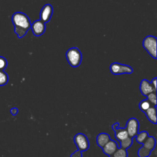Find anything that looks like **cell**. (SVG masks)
<instances>
[{
    "label": "cell",
    "mask_w": 157,
    "mask_h": 157,
    "mask_svg": "<svg viewBox=\"0 0 157 157\" xmlns=\"http://www.w3.org/2000/svg\"><path fill=\"white\" fill-rule=\"evenodd\" d=\"M139 126V122L135 118H131L127 121L125 128L128 132V136L130 137L133 138L137 134Z\"/></svg>",
    "instance_id": "obj_7"
},
{
    "label": "cell",
    "mask_w": 157,
    "mask_h": 157,
    "mask_svg": "<svg viewBox=\"0 0 157 157\" xmlns=\"http://www.w3.org/2000/svg\"><path fill=\"white\" fill-rule=\"evenodd\" d=\"M145 115L148 120L153 124H156L157 123V112H156V107L151 105L149 107L146 111L144 112Z\"/></svg>",
    "instance_id": "obj_13"
},
{
    "label": "cell",
    "mask_w": 157,
    "mask_h": 157,
    "mask_svg": "<svg viewBox=\"0 0 157 157\" xmlns=\"http://www.w3.org/2000/svg\"><path fill=\"white\" fill-rule=\"evenodd\" d=\"M8 75L4 71L0 70V86L5 85L8 82Z\"/></svg>",
    "instance_id": "obj_20"
},
{
    "label": "cell",
    "mask_w": 157,
    "mask_h": 157,
    "mask_svg": "<svg viewBox=\"0 0 157 157\" xmlns=\"http://www.w3.org/2000/svg\"><path fill=\"white\" fill-rule=\"evenodd\" d=\"M118 145L117 142L113 140H110L102 148L103 153L107 156H112L118 148Z\"/></svg>",
    "instance_id": "obj_12"
},
{
    "label": "cell",
    "mask_w": 157,
    "mask_h": 157,
    "mask_svg": "<svg viewBox=\"0 0 157 157\" xmlns=\"http://www.w3.org/2000/svg\"><path fill=\"white\" fill-rule=\"evenodd\" d=\"M110 71L114 75H120L124 74H131L133 69L128 65L122 64L119 63H113L110 66Z\"/></svg>",
    "instance_id": "obj_5"
},
{
    "label": "cell",
    "mask_w": 157,
    "mask_h": 157,
    "mask_svg": "<svg viewBox=\"0 0 157 157\" xmlns=\"http://www.w3.org/2000/svg\"><path fill=\"white\" fill-rule=\"evenodd\" d=\"M137 152L139 157H148L150 155V152L154 149L156 144L155 139L152 136H148L145 142L142 144Z\"/></svg>",
    "instance_id": "obj_3"
},
{
    "label": "cell",
    "mask_w": 157,
    "mask_h": 157,
    "mask_svg": "<svg viewBox=\"0 0 157 157\" xmlns=\"http://www.w3.org/2000/svg\"><path fill=\"white\" fill-rule=\"evenodd\" d=\"M139 89H140V93L145 96H146L148 94L151 92L156 91V90H155L154 87L152 86L151 83H150L146 79H143L141 80L140 83Z\"/></svg>",
    "instance_id": "obj_11"
},
{
    "label": "cell",
    "mask_w": 157,
    "mask_h": 157,
    "mask_svg": "<svg viewBox=\"0 0 157 157\" xmlns=\"http://www.w3.org/2000/svg\"><path fill=\"white\" fill-rule=\"evenodd\" d=\"M12 22L14 26V32L17 37L22 38L31 28V22L28 17L20 12H15L12 16Z\"/></svg>",
    "instance_id": "obj_1"
},
{
    "label": "cell",
    "mask_w": 157,
    "mask_h": 157,
    "mask_svg": "<svg viewBox=\"0 0 157 157\" xmlns=\"http://www.w3.org/2000/svg\"><path fill=\"white\" fill-rule=\"evenodd\" d=\"M31 28L33 34L35 36H40L44 34L45 31V25L41 20L34 21L31 25Z\"/></svg>",
    "instance_id": "obj_9"
},
{
    "label": "cell",
    "mask_w": 157,
    "mask_h": 157,
    "mask_svg": "<svg viewBox=\"0 0 157 157\" xmlns=\"http://www.w3.org/2000/svg\"><path fill=\"white\" fill-rule=\"evenodd\" d=\"M53 13V7L50 4L44 5L40 12V20L43 23H47L51 18Z\"/></svg>",
    "instance_id": "obj_8"
},
{
    "label": "cell",
    "mask_w": 157,
    "mask_h": 157,
    "mask_svg": "<svg viewBox=\"0 0 157 157\" xmlns=\"http://www.w3.org/2000/svg\"><path fill=\"white\" fill-rule=\"evenodd\" d=\"M151 105H152L150 104V102L147 100V99H144L140 102V103L139 104V107L142 112H144Z\"/></svg>",
    "instance_id": "obj_17"
},
{
    "label": "cell",
    "mask_w": 157,
    "mask_h": 157,
    "mask_svg": "<svg viewBox=\"0 0 157 157\" xmlns=\"http://www.w3.org/2000/svg\"><path fill=\"white\" fill-rule=\"evenodd\" d=\"M66 58L69 65L72 67H78L82 61V53L76 47L68 49L66 53Z\"/></svg>",
    "instance_id": "obj_2"
},
{
    "label": "cell",
    "mask_w": 157,
    "mask_h": 157,
    "mask_svg": "<svg viewBox=\"0 0 157 157\" xmlns=\"http://www.w3.org/2000/svg\"><path fill=\"white\" fill-rule=\"evenodd\" d=\"M110 140L109 135L105 132H101L96 137V143L101 148H102Z\"/></svg>",
    "instance_id": "obj_14"
},
{
    "label": "cell",
    "mask_w": 157,
    "mask_h": 157,
    "mask_svg": "<svg viewBox=\"0 0 157 157\" xmlns=\"http://www.w3.org/2000/svg\"><path fill=\"white\" fill-rule=\"evenodd\" d=\"M156 81H157L156 77H155L152 79V80L151 82V84L152 85V86L154 87L155 90H156Z\"/></svg>",
    "instance_id": "obj_23"
},
{
    "label": "cell",
    "mask_w": 157,
    "mask_h": 157,
    "mask_svg": "<svg viewBox=\"0 0 157 157\" xmlns=\"http://www.w3.org/2000/svg\"><path fill=\"white\" fill-rule=\"evenodd\" d=\"M142 45L148 54L154 59H156V37L147 36L144 38Z\"/></svg>",
    "instance_id": "obj_4"
},
{
    "label": "cell",
    "mask_w": 157,
    "mask_h": 157,
    "mask_svg": "<svg viewBox=\"0 0 157 157\" xmlns=\"http://www.w3.org/2000/svg\"><path fill=\"white\" fill-rule=\"evenodd\" d=\"M10 113H11L12 115L15 116V115H16L17 113H18V109H17V108H15V107H13V108H12V109H10Z\"/></svg>",
    "instance_id": "obj_24"
},
{
    "label": "cell",
    "mask_w": 157,
    "mask_h": 157,
    "mask_svg": "<svg viewBox=\"0 0 157 157\" xmlns=\"http://www.w3.org/2000/svg\"><path fill=\"white\" fill-rule=\"evenodd\" d=\"M7 62L6 58H4L3 56H0V70L4 71L7 67Z\"/></svg>",
    "instance_id": "obj_21"
},
{
    "label": "cell",
    "mask_w": 157,
    "mask_h": 157,
    "mask_svg": "<svg viewBox=\"0 0 157 157\" xmlns=\"http://www.w3.org/2000/svg\"><path fill=\"white\" fill-rule=\"evenodd\" d=\"M120 144V147L124 149H127L129 147H131V145L132 144V139L131 137H130L129 136L127 138L123 139V140H121L119 141Z\"/></svg>",
    "instance_id": "obj_16"
},
{
    "label": "cell",
    "mask_w": 157,
    "mask_h": 157,
    "mask_svg": "<svg viewBox=\"0 0 157 157\" xmlns=\"http://www.w3.org/2000/svg\"><path fill=\"white\" fill-rule=\"evenodd\" d=\"M74 141L78 150L80 151H86L89 148V142L88 138L82 133H78L75 135Z\"/></svg>",
    "instance_id": "obj_6"
},
{
    "label": "cell",
    "mask_w": 157,
    "mask_h": 157,
    "mask_svg": "<svg viewBox=\"0 0 157 157\" xmlns=\"http://www.w3.org/2000/svg\"><path fill=\"white\" fill-rule=\"evenodd\" d=\"M70 157H82V151L77 150L75 151L73 153H72Z\"/></svg>",
    "instance_id": "obj_22"
},
{
    "label": "cell",
    "mask_w": 157,
    "mask_h": 157,
    "mask_svg": "<svg viewBox=\"0 0 157 157\" xmlns=\"http://www.w3.org/2000/svg\"><path fill=\"white\" fill-rule=\"evenodd\" d=\"M148 136V133L145 131H143L137 133V134L135 137H136V141L139 144H142L145 142V140L147 139Z\"/></svg>",
    "instance_id": "obj_15"
},
{
    "label": "cell",
    "mask_w": 157,
    "mask_h": 157,
    "mask_svg": "<svg viewBox=\"0 0 157 157\" xmlns=\"http://www.w3.org/2000/svg\"><path fill=\"white\" fill-rule=\"evenodd\" d=\"M119 124H120L119 123L117 122L112 125V128L113 129V130L115 132V137L118 141H120L121 140H123V139L127 138L128 137H129L128 132L125 128H117V127L119 126Z\"/></svg>",
    "instance_id": "obj_10"
},
{
    "label": "cell",
    "mask_w": 157,
    "mask_h": 157,
    "mask_svg": "<svg viewBox=\"0 0 157 157\" xmlns=\"http://www.w3.org/2000/svg\"><path fill=\"white\" fill-rule=\"evenodd\" d=\"M146 97L152 105L156 107V91H153L148 94Z\"/></svg>",
    "instance_id": "obj_18"
},
{
    "label": "cell",
    "mask_w": 157,
    "mask_h": 157,
    "mask_svg": "<svg viewBox=\"0 0 157 157\" xmlns=\"http://www.w3.org/2000/svg\"><path fill=\"white\" fill-rule=\"evenodd\" d=\"M113 156L114 157H127L128 153H127L126 149H124L121 147H119L115 151Z\"/></svg>",
    "instance_id": "obj_19"
},
{
    "label": "cell",
    "mask_w": 157,
    "mask_h": 157,
    "mask_svg": "<svg viewBox=\"0 0 157 157\" xmlns=\"http://www.w3.org/2000/svg\"><path fill=\"white\" fill-rule=\"evenodd\" d=\"M109 157H114L113 155H112V156H109Z\"/></svg>",
    "instance_id": "obj_25"
}]
</instances>
